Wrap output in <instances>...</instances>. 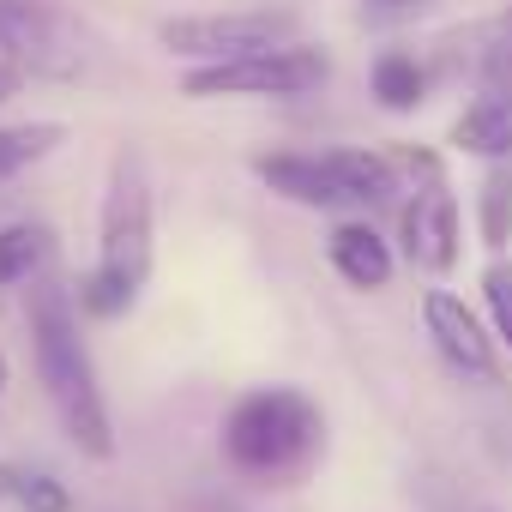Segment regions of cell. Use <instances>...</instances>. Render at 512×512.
Masks as SVG:
<instances>
[{
  "label": "cell",
  "mask_w": 512,
  "mask_h": 512,
  "mask_svg": "<svg viewBox=\"0 0 512 512\" xmlns=\"http://www.w3.org/2000/svg\"><path fill=\"white\" fill-rule=\"evenodd\" d=\"M31 350H37V374L49 386V404L67 428V440L85 452V458H115V422H109V404H103V386H97V368H91V350L79 338V314H73V296L61 284H37L31 290Z\"/></svg>",
  "instance_id": "cell-1"
},
{
  "label": "cell",
  "mask_w": 512,
  "mask_h": 512,
  "mask_svg": "<svg viewBox=\"0 0 512 512\" xmlns=\"http://www.w3.org/2000/svg\"><path fill=\"white\" fill-rule=\"evenodd\" d=\"M151 278V181L133 151L109 163V193H103V241L97 266L79 278V308L97 320H115L139 302Z\"/></svg>",
  "instance_id": "cell-2"
},
{
  "label": "cell",
  "mask_w": 512,
  "mask_h": 512,
  "mask_svg": "<svg viewBox=\"0 0 512 512\" xmlns=\"http://www.w3.org/2000/svg\"><path fill=\"white\" fill-rule=\"evenodd\" d=\"M326 440V422H320V404L302 398L296 386H266V392H247L229 422H223V458L241 470V476H302L314 464Z\"/></svg>",
  "instance_id": "cell-3"
},
{
  "label": "cell",
  "mask_w": 512,
  "mask_h": 512,
  "mask_svg": "<svg viewBox=\"0 0 512 512\" xmlns=\"http://www.w3.org/2000/svg\"><path fill=\"white\" fill-rule=\"evenodd\" d=\"M157 43L181 61L217 67V61H247L296 43V13L284 7H253V13H193V19H163Z\"/></svg>",
  "instance_id": "cell-4"
},
{
  "label": "cell",
  "mask_w": 512,
  "mask_h": 512,
  "mask_svg": "<svg viewBox=\"0 0 512 512\" xmlns=\"http://www.w3.org/2000/svg\"><path fill=\"white\" fill-rule=\"evenodd\" d=\"M314 85H326V55L308 43H284L247 61H217V67H193L181 79V91L193 103L211 97H308Z\"/></svg>",
  "instance_id": "cell-5"
},
{
  "label": "cell",
  "mask_w": 512,
  "mask_h": 512,
  "mask_svg": "<svg viewBox=\"0 0 512 512\" xmlns=\"http://www.w3.org/2000/svg\"><path fill=\"white\" fill-rule=\"evenodd\" d=\"M404 169L410 175H422V187L404 199V211H398V241H404V260L410 266H422V272H434V278H446L452 266H458V199L446 193V175H440V163L428 157V151H404Z\"/></svg>",
  "instance_id": "cell-6"
},
{
  "label": "cell",
  "mask_w": 512,
  "mask_h": 512,
  "mask_svg": "<svg viewBox=\"0 0 512 512\" xmlns=\"http://www.w3.org/2000/svg\"><path fill=\"white\" fill-rule=\"evenodd\" d=\"M422 326H428L434 350H440L458 374H470V380H500V344H494V332L476 320V308H464V296L428 290V296H422Z\"/></svg>",
  "instance_id": "cell-7"
},
{
  "label": "cell",
  "mask_w": 512,
  "mask_h": 512,
  "mask_svg": "<svg viewBox=\"0 0 512 512\" xmlns=\"http://www.w3.org/2000/svg\"><path fill=\"white\" fill-rule=\"evenodd\" d=\"M253 175H260L278 199L308 205V211H344V205H356V199L344 193V181L332 175V163H326V157L272 151V157H253Z\"/></svg>",
  "instance_id": "cell-8"
},
{
  "label": "cell",
  "mask_w": 512,
  "mask_h": 512,
  "mask_svg": "<svg viewBox=\"0 0 512 512\" xmlns=\"http://www.w3.org/2000/svg\"><path fill=\"white\" fill-rule=\"evenodd\" d=\"M326 260H332V272L350 284V290H386L392 284V272H398V260H392V241L374 229V223H362V217H350V223H338L332 229V241H326Z\"/></svg>",
  "instance_id": "cell-9"
},
{
  "label": "cell",
  "mask_w": 512,
  "mask_h": 512,
  "mask_svg": "<svg viewBox=\"0 0 512 512\" xmlns=\"http://www.w3.org/2000/svg\"><path fill=\"white\" fill-rule=\"evenodd\" d=\"M452 145L482 157V163H506L512 157V97H494V91H476L464 103V115L452 121Z\"/></svg>",
  "instance_id": "cell-10"
},
{
  "label": "cell",
  "mask_w": 512,
  "mask_h": 512,
  "mask_svg": "<svg viewBox=\"0 0 512 512\" xmlns=\"http://www.w3.org/2000/svg\"><path fill=\"white\" fill-rule=\"evenodd\" d=\"M326 163H332V175L344 181V193H350L356 205H386V199H398V163H392V157L344 145V151H326Z\"/></svg>",
  "instance_id": "cell-11"
},
{
  "label": "cell",
  "mask_w": 512,
  "mask_h": 512,
  "mask_svg": "<svg viewBox=\"0 0 512 512\" xmlns=\"http://www.w3.org/2000/svg\"><path fill=\"white\" fill-rule=\"evenodd\" d=\"M49 253H55V235L43 223H7L0 229V290L31 284L49 266Z\"/></svg>",
  "instance_id": "cell-12"
},
{
  "label": "cell",
  "mask_w": 512,
  "mask_h": 512,
  "mask_svg": "<svg viewBox=\"0 0 512 512\" xmlns=\"http://www.w3.org/2000/svg\"><path fill=\"white\" fill-rule=\"evenodd\" d=\"M476 229H482V247L500 253L512 241V157L506 163H488L482 187H476Z\"/></svg>",
  "instance_id": "cell-13"
},
{
  "label": "cell",
  "mask_w": 512,
  "mask_h": 512,
  "mask_svg": "<svg viewBox=\"0 0 512 512\" xmlns=\"http://www.w3.org/2000/svg\"><path fill=\"white\" fill-rule=\"evenodd\" d=\"M0 494H7L19 512H73V494L61 476L31 470V464H0Z\"/></svg>",
  "instance_id": "cell-14"
},
{
  "label": "cell",
  "mask_w": 512,
  "mask_h": 512,
  "mask_svg": "<svg viewBox=\"0 0 512 512\" xmlns=\"http://www.w3.org/2000/svg\"><path fill=\"white\" fill-rule=\"evenodd\" d=\"M374 97H380V109L410 115V109L428 97L422 61H416V55H380V61H374Z\"/></svg>",
  "instance_id": "cell-15"
},
{
  "label": "cell",
  "mask_w": 512,
  "mask_h": 512,
  "mask_svg": "<svg viewBox=\"0 0 512 512\" xmlns=\"http://www.w3.org/2000/svg\"><path fill=\"white\" fill-rule=\"evenodd\" d=\"M67 139L61 121H31V127H0V181H13L19 169L43 163L55 145Z\"/></svg>",
  "instance_id": "cell-16"
},
{
  "label": "cell",
  "mask_w": 512,
  "mask_h": 512,
  "mask_svg": "<svg viewBox=\"0 0 512 512\" xmlns=\"http://www.w3.org/2000/svg\"><path fill=\"white\" fill-rule=\"evenodd\" d=\"M482 308H488L494 344L512 350V266H506V260H494V266L482 272Z\"/></svg>",
  "instance_id": "cell-17"
},
{
  "label": "cell",
  "mask_w": 512,
  "mask_h": 512,
  "mask_svg": "<svg viewBox=\"0 0 512 512\" xmlns=\"http://www.w3.org/2000/svg\"><path fill=\"white\" fill-rule=\"evenodd\" d=\"M19 85H25V67L0 55V103H13V97H19Z\"/></svg>",
  "instance_id": "cell-18"
},
{
  "label": "cell",
  "mask_w": 512,
  "mask_h": 512,
  "mask_svg": "<svg viewBox=\"0 0 512 512\" xmlns=\"http://www.w3.org/2000/svg\"><path fill=\"white\" fill-rule=\"evenodd\" d=\"M434 0H368V13H422Z\"/></svg>",
  "instance_id": "cell-19"
},
{
  "label": "cell",
  "mask_w": 512,
  "mask_h": 512,
  "mask_svg": "<svg viewBox=\"0 0 512 512\" xmlns=\"http://www.w3.org/2000/svg\"><path fill=\"white\" fill-rule=\"evenodd\" d=\"M0 392H7V356H0Z\"/></svg>",
  "instance_id": "cell-20"
}]
</instances>
